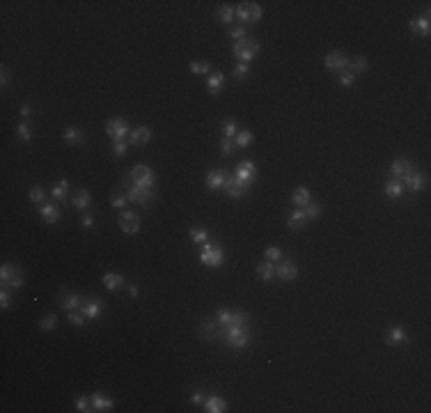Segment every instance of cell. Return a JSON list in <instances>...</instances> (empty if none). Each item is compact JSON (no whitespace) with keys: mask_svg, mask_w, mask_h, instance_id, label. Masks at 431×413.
I'll list each match as a JSON object with an SVG mask.
<instances>
[{"mask_svg":"<svg viewBox=\"0 0 431 413\" xmlns=\"http://www.w3.org/2000/svg\"><path fill=\"white\" fill-rule=\"evenodd\" d=\"M214 338L222 340L225 345L234 347V349H245V347L250 345L252 331H250V326H245V324L243 326H222V324H218Z\"/></svg>","mask_w":431,"mask_h":413,"instance_id":"1","label":"cell"},{"mask_svg":"<svg viewBox=\"0 0 431 413\" xmlns=\"http://www.w3.org/2000/svg\"><path fill=\"white\" fill-rule=\"evenodd\" d=\"M124 195L129 198V202L133 204H140V207H149L154 202V191L152 188H145V186H138L129 177H124Z\"/></svg>","mask_w":431,"mask_h":413,"instance_id":"2","label":"cell"},{"mask_svg":"<svg viewBox=\"0 0 431 413\" xmlns=\"http://www.w3.org/2000/svg\"><path fill=\"white\" fill-rule=\"evenodd\" d=\"M200 262L205 266H209V269H220L222 262H225V253H222L220 246H214L211 241H207V244L200 246Z\"/></svg>","mask_w":431,"mask_h":413,"instance_id":"3","label":"cell"},{"mask_svg":"<svg viewBox=\"0 0 431 413\" xmlns=\"http://www.w3.org/2000/svg\"><path fill=\"white\" fill-rule=\"evenodd\" d=\"M232 53H234L236 60H241V62L248 64L250 60H255L257 53H259V41H255L252 37H243V39H238L236 44H234Z\"/></svg>","mask_w":431,"mask_h":413,"instance_id":"4","label":"cell"},{"mask_svg":"<svg viewBox=\"0 0 431 413\" xmlns=\"http://www.w3.org/2000/svg\"><path fill=\"white\" fill-rule=\"evenodd\" d=\"M23 271L18 269V266L14 264H2V269H0V285L5 289H18L23 287Z\"/></svg>","mask_w":431,"mask_h":413,"instance_id":"5","label":"cell"},{"mask_svg":"<svg viewBox=\"0 0 431 413\" xmlns=\"http://www.w3.org/2000/svg\"><path fill=\"white\" fill-rule=\"evenodd\" d=\"M234 16L243 23V25H250V23H257L261 18V7L257 2H241L234 9Z\"/></svg>","mask_w":431,"mask_h":413,"instance_id":"6","label":"cell"},{"mask_svg":"<svg viewBox=\"0 0 431 413\" xmlns=\"http://www.w3.org/2000/svg\"><path fill=\"white\" fill-rule=\"evenodd\" d=\"M248 188H250L248 181L238 179V177H234V175H227L225 186H222V193H225V195H229V198L236 200V198H243L245 193H248Z\"/></svg>","mask_w":431,"mask_h":413,"instance_id":"7","label":"cell"},{"mask_svg":"<svg viewBox=\"0 0 431 413\" xmlns=\"http://www.w3.org/2000/svg\"><path fill=\"white\" fill-rule=\"evenodd\" d=\"M129 179L133 181V184H138V186L152 188V186H154V181H156V177H154V172L147 168V165H136V168L131 170Z\"/></svg>","mask_w":431,"mask_h":413,"instance_id":"8","label":"cell"},{"mask_svg":"<svg viewBox=\"0 0 431 413\" xmlns=\"http://www.w3.org/2000/svg\"><path fill=\"white\" fill-rule=\"evenodd\" d=\"M119 230L124 234H136L140 230V216L136 211H119Z\"/></svg>","mask_w":431,"mask_h":413,"instance_id":"9","label":"cell"},{"mask_svg":"<svg viewBox=\"0 0 431 413\" xmlns=\"http://www.w3.org/2000/svg\"><path fill=\"white\" fill-rule=\"evenodd\" d=\"M106 136L113 138V142L115 140H124V138L131 136V129H129V124H126L124 119H110V122L106 124Z\"/></svg>","mask_w":431,"mask_h":413,"instance_id":"10","label":"cell"},{"mask_svg":"<svg viewBox=\"0 0 431 413\" xmlns=\"http://www.w3.org/2000/svg\"><path fill=\"white\" fill-rule=\"evenodd\" d=\"M275 276L282 280V283H294L296 276H298V266L291 260H280V264L275 266Z\"/></svg>","mask_w":431,"mask_h":413,"instance_id":"11","label":"cell"},{"mask_svg":"<svg viewBox=\"0 0 431 413\" xmlns=\"http://www.w3.org/2000/svg\"><path fill=\"white\" fill-rule=\"evenodd\" d=\"M323 64H326V69H333V71H344V69H349V57L342 51H333L323 57Z\"/></svg>","mask_w":431,"mask_h":413,"instance_id":"12","label":"cell"},{"mask_svg":"<svg viewBox=\"0 0 431 413\" xmlns=\"http://www.w3.org/2000/svg\"><path fill=\"white\" fill-rule=\"evenodd\" d=\"M234 177L252 184V181L257 179V165L252 163V161H241V163L236 165V170H234Z\"/></svg>","mask_w":431,"mask_h":413,"instance_id":"13","label":"cell"},{"mask_svg":"<svg viewBox=\"0 0 431 413\" xmlns=\"http://www.w3.org/2000/svg\"><path fill=\"white\" fill-rule=\"evenodd\" d=\"M402 184H404V188H409V191L420 193V191H425V186H427V177L422 175V172H411V175H406L402 179Z\"/></svg>","mask_w":431,"mask_h":413,"instance_id":"14","label":"cell"},{"mask_svg":"<svg viewBox=\"0 0 431 413\" xmlns=\"http://www.w3.org/2000/svg\"><path fill=\"white\" fill-rule=\"evenodd\" d=\"M101 310H103V301L97 299V296L83 301V306H80V312H83L87 319H97L99 315H101Z\"/></svg>","mask_w":431,"mask_h":413,"instance_id":"15","label":"cell"},{"mask_svg":"<svg viewBox=\"0 0 431 413\" xmlns=\"http://www.w3.org/2000/svg\"><path fill=\"white\" fill-rule=\"evenodd\" d=\"M390 172H392V177H395V179H399V181H402L406 175H411V172H415V165L411 163V161H406V159H397V161H392V165H390Z\"/></svg>","mask_w":431,"mask_h":413,"instance_id":"16","label":"cell"},{"mask_svg":"<svg viewBox=\"0 0 431 413\" xmlns=\"http://www.w3.org/2000/svg\"><path fill=\"white\" fill-rule=\"evenodd\" d=\"M409 28H411V32L420 34V37H429V32H431V23H429V9L425 11V16H418V18H413V21L409 23Z\"/></svg>","mask_w":431,"mask_h":413,"instance_id":"17","label":"cell"},{"mask_svg":"<svg viewBox=\"0 0 431 413\" xmlns=\"http://www.w3.org/2000/svg\"><path fill=\"white\" fill-rule=\"evenodd\" d=\"M225 179H227L225 170H211L205 181H207V188H209V191H222V186H225Z\"/></svg>","mask_w":431,"mask_h":413,"instance_id":"18","label":"cell"},{"mask_svg":"<svg viewBox=\"0 0 431 413\" xmlns=\"http://www.w3.org/2000/svg\"><path fill=\"white\" fill-rule=\"evenodd\" d=\"M90 204H92L90 191H87V188H78V191H76V195L71 198V207H74V209H78V211H87V209H90Z\"/></svg>","mask_w":431,"mask_h":413,"instance_id":"19","label":"cell"},{"mask_svg":"<svg viewBox=\"0 0 431 413\" xmlns=\"http://www.w3.org/2000/svg\"><path fill=\"white\" fill-rule=\"evenodd\" d=\"M39 214L44 216V221L48 223V225H55L57 221H60V207H55V204H51V202H44V204H39Z\"/></svg>","mask_w":431,"mask_h":413,"instance_id":"20","label":"cell"},{"mask_svg":"<svg viewBox=\"0 0 431 413\" xmlns=\"http://www.w3.org/2000/svg\"><path fill=\"white\" fill-rule=\"evenodd\" d=\"M90 404H92V411H113V400L106 395H101V393H94V395L90 397Z\"/></svg>","mask_w":431,"mask_h":413,"instance_id":"21","label":"cell"},{"mask_svg":"<svg viewBox=\"0 0 431 413\" xmlns=\"http://www.w3.org/2000/svg\"><path fill=\"white\" fill-rule=\"evenodd\" d=\"M149 138H152V129L149 126H138V129L131 131L129 142L131 145H145V142H149Z\"/></svg>","mask_w":431,"mask_h":413,"instance_id":"22","label":"cell"},{"mask_svg":"<svg viewBox=\"0 0 431 413\" xmlns=\"http://www.w3.org/2000/svg\"><path fill=\"white\" fill-rule=\"evenodd\" d=\"M386 342L388 345H402V342H409V335H406V331L402 326H392L386 333Z\"/></svg>","mask_w":431,"mask_h":413,"instance_id":"23","label":"cell"},{"mask_svg":"<svg viewBox=\"0 0 431 413\" xmlns=\"http://www.w3.org/2000/svg\"><path fill=\"white\" fill-rule=\"evenodd\" d=\"M257 278H259L261 283H268L271 278H275V264L273 262H259L257 264Z\"/></svg>","mask_w":431,"mask_h":413,"instance_id":"24","label":"cell"},{"mask_svg":"<svg viewBox=\"0 0 431 413\" xmlns=\"http://www.w3.org/2000/svg\"><path fill=\"white\" fill-rule=\"evenodd\" d=\"M305 223H307V216H305V209H303V207H298V209L287 218V227H289V230H301Z\"/></svg>","mask_w":431,"mask_h":413,"instance_id":"25","label":"cell"},{"mask_svg":"<svg viewBox=\"0 0 431 413\" xmlns=\"http://www.w3.org/2000/svg\"><path fill=\"white\" fill-rule=\"evenodd\" d=\"M60 306H62V310H76V308L83 306V296L74 294V292H69V294H62V299H60Z\"/></svg>","mask_w":431,"mask_h":413,"instance_id":"26","label":"cell"},{"mask_svg":"<svg viewBox=\"0 0 431 413\" xmlns=\"http://www.w3.org/2000/svg\"><path fill=\"white\" fill-rule=\"evenodd\" d=\"M51 195H53V198H55L60 204H64V202H67V198H69V181H67V179H60L55 186L51 188Z\"/></svg>","mask_w":431,"mask_h":413,"instance_id":"27","label":"cell"},{"mask_svg":"<svg viewBox=\"0 0 431 413\" xmlns=\"http://www.w3.org/2000/svg\"><path fill=\"white\" fill-rule=\"evenodd\" d=\"M222 83H225V76L222 71H211L209 78H207V87H209L211 94H218L222 90Z\"/></svg>","mask_w":431,"mask_h":413,"instance_id":"28","label":"cell"},{"mask_svg":"<svg viewBox=\"0 0 431 413\" xmlns=\"http://www.w3.org/2000/svg\"><path fill=\"white\" fill-rule=\"evenodd\" d=\"M205 411H209V413H222V411H227V402L222 400V397H218V395H211L209 400L205 402Z\"/></svg>","mask_w":431,"mask_h":413,"instance_id":"29","label":"cell"},{"mask_svg":"<svg viewBox=\"0 0 431 413\" xmlns=\"http://www.w3.org/2000/svg\"><path fill=\"white\" fill-rule=\"evenodd\" d=\"M103 285L110 292H117V289L124 287V276H119V273H106L103 276Z\"/></svg>","mask_w":431,"mask_h":413,"instance_id":"30","label":"cell"},{"mask_svg":"<svg viewBox=\"0 0 431 413\" xmlns=\"http://www.w3.org/2000/svg\"><path fill=\"white\" fill-rule=\"evenodd\" d=\"M383 191H386L388 198H402L406 188H404V184L399 179H390L386 186H383Z\"/></svg>","mask_w":431,"mask_h":413,"instance_id":"31","label":"cell"},{"mask_svg":"<svg viewBox=\"0 0 431 413\" xmlns=\"http://www.w3.org/2000/svg\"><path fill=\"white\" fill-rule=\"evenodd\" d=\"M62 138H64V142H71V145H83V142H85V136H83L76 126H67Z\"/></svg>","mask_w":431,"mask_h":413,"instance_id":"32","label":"cell"},{"mask_svg":"<svg viewBox=\"0 0 431 413\" xmlns=\"http://www.w3.org/2000/svg\"><path fill=\"white\" fill-rule=\"evenodd\" d=\"M310 191H307L305 186H298L294 191V195H291V204H294V207H305L307 202H310Z\"/></svg>","mask_w":431,"mask_h":413,"instance_id":"33","label":"cell"},{"mask_svg":"<svg viewBox=\"0 0 431 413\" xmlns=\"http://www.w3.org/2000/svg\"><path fill=\"white\" fill-rule=\"evenodd\" d=\"M216 18L222 23V25H229V23L234 21V7L229 5H220L218 9H216Z\"/></svg>","mask_w":431,"mask_h":413,"instance_id":"34","label":"cell"},{"mask_svg":"<svg viewBox=\"0 0 431 413\" xmlns=\"http://www.w3.org/2000/svg\"><path fill=\"white\" fill-rule=\"evenodd\" d=\"M365 69H367V57L365 55L349 57V71H353V74H363Z\"/></svg>","mask_w":431,"mask_h":413,"instance_id":"35","label":"cell"},{"mask_svg":"<svg viewBox=\"0 0 431 413\" xmlns=\"http://www.w3.org/2000/svg\"><path fill=\"white\" fill-rule=\"evenodd\" d=\"M216 329H218V322H214V319H207V322L200 326V338H205V340L214 338Z\"/></svg>","mask_w":431,"mask_h":413,"instance_id":"36","label":"cell"},{"mask_svg":"<svg viewBox=\"0 0 431 413\" xmlns=\"http://www.w3.org/2000/svg\"><path fill=\"white\" fill-rule=\"evenodd\" d=\"M303 209H305L307 221H314V218H319V216H321V204H319V202H312V200H310V202H307Z\"/></svg>","mask_w":431,"mask_h":413,"instance_id":"37","label":"cell"},{"mask_svg":"<svg viewBox=\"0 0 431 413\" xmlns=\"http://www.w3.org/2000/svg\"><path fill=\"white\" fill-rule=\"evenodd\" d=\"M28 195H30V202H34V204H44L46 202V191L41 186H32L28 191Z\"/></svg>","mask_w":431,"mask_h":413,"instance_id":"38","label":"cell"},{"mask_svg":"<svg viewBox=\"0 0 431 413\" xmlns=\"http://www.w3.org/2000/svg\"><path fill=\"white\" fill-rule=\"evenodd\" d=\"M238 133V126L236 122H232V119H227V122H222V138H229V140H234Z\"/></svg>","mask_w":431,"mask_h":413,"instance_id":"39","label":"cell"},{"mask_svg":"<svg viewBox=\"0 0 431 413\" xmlns=\"http://www.w3.org/2000/svg\"><path fill=\"white\" fill-rule=\"evenodd\" d=\"M255 140V136H252V133H250V131H238L236 133V138H234V142H236V147H248L250 142Z\"/></svg>","mask_w":431,"mask_h":413,"instance_id":"40","label":"cell"},{"mask_svg":"<svg viewBox=\"0 0 431 413\" xmlns=\"http://www.w3.org/2000/svg\"><path fill=\"white\" fill-rule=\"evenodd\" d=\"M191 239H193L198 246H202L209 241V234H207V230H202V227H193V230H191Z\"/></svg>","mask_w":431,"mask_h":413,"instance_id":"41","label":"cell"},{"mask_svg":"<svg viewBox=\"0 0 431 413\" xmlns=\"http://www.w3.org/2000/svg\"><path fill=\"white\" fill-rule=\"evenodd\" d=\"M232 319H234V312H229L227 308H220V310L216 312V322L222 324V326H229V324H232Z\"/></svg>","mask_w":431,"mask_h":413,"instance_id":"42","label":"cell"},{"mask_svg":"<svg viewBox=\"0 0 431 413\" xmlns=\"http://www.w3.org/2000/svg\"><path fill=\"white\" fill-rule=\"evenodd\" d=\"M191 71L193 74H211V64L205 62V60H195V62H191Z\"/></svg>","mask_w":431,"mask_h":413,"instance_id":"43","label":"cell"},{"mask_svg":"<svg viewBox=\"0 0 431 413\" xmlns=\"http://www.w3.org/2000/svg\"><path fill=\"white\" fill-rule=\"evenodd\" d=\"M340 85L342 87H351L353 83H356V74L353 71H349V69H344V71H340Z\"/></svg>","mask_w":431,"mask_h":413,"instance_id":"44","label":"cell"},{"mask_svg":"<svg viewBox=\"0 0 431 413\" xmlns=\"http://www.w3.org/2000/svg\"><path fill=\"white\" fill-rule=\"evenodd\" d=\"M55 324H57L55 315H46V317L39 319V329L41 331H53V329H55Z\"/></svg>","mask_w":431,"mask_h":413,"instance_id":"45","label":"cell"},{"mask_svg":"<svg viewBox=\"0 0 431 413\" xmlns=\"http://www.w3.org/2000/svg\"><path fill=\"white\" fill-rule=\"evenodd\" d=\"M126 152H129V145H126L124 140H115V142H113V154H115V159H122V156H126Z\"/></svg>","mask_w":431,"mask_h":413,"instance_id":"46","label":"cell"},{"mask_svg":"<svg viewBox=\"0 0 431 413\" xmlns=\"http://www.w3.org/2000/svg\"><path fill=\"white\" fill-rule=\"evenodd\" d=\"M248 71H250V67L245 62H238V64H234V69H232V74H234V78H238V80H245V76H248Z\"/></svg>","mask_w":431,"mask_h":413,"instance_id":"47","label":"cell"},{"mask_svg":"<svg viewBox=\"0 0 431 413\" xmlns=\"http://www.w3.org/2000/svg\"><path fill=\"white\" fill-rule=\"evenodd\" d=\"M69 322L74 324L76 329H80V326H83V324L87 322V317L85 315H83V312H76V310H69Z\"/></svg>","mask_w":431,"mask_h":413,"instance_id":"48","label":"cell"},{"mask_svg":"<svg viewBox=\"0 0 431 413\" xmlns=\"http://www.w3.org/2000/svg\"><path fill=\"white\" fill-rule=\"evenodd\" d=\"M16 133H18V138H21V140H25V142L32 140V131H30V126L25 124V122H21V124L16 126Z\"/></svg>","mask_w":431,"mask_h":413,"instance_id":"49","label":"cell"},{"mask_svg":"<svg viewBox=\"0 0 431 413\" xmlns=\"http://www.w3.org/2000/svg\"><path fill=\"white\" fill-rule=\"evenodd\" d=\"M264 257H266L268 262H280L282 260V250L275 248V246H271V248H266V253H264Z\"/></svg>","mask_w":431,"mask_h":413,"instance_id":"50","label":"cell"},{"mask_svg":"<svg viewBox=\"0 0 431 413\" xmlns=\"http://www.w3.org/2000/svg\"><path fill=\"white\" fill-rule=\"evenodd\" d=\"M76 409H78L80 413H87V411H92V404H90V397H78V400H76Z\"/></svg>","mask_w":431,"mask_h":413,"instance_id":"51","label":"cell"},{"mask_svg":"<svg viewBox=\"0 0 431 413\" xmlns=\"http://www.w3.org/2000/svg\"><path fill=\"white\" fill-rule=\"evenodd\" d=\"M126 202H129V198H126L124 193H122V195H113V198H110V204H113L115 209H119V211H122V207H126Z\"/></svg>","mask_w":431,"mask_h":413,"instance_id":"52","label":"cell"},{"mask_svg":"<svg viewBox=\"0 0 431 413\" xmlns=\"http://www.w3.org/2000/svg\"><path fill=\"white\" fill-rule=\"evenodd\" d=\"M0 306H2V310H7V308L11 306V296H9V289L2 287V292H0Z\"/></svg>","mask_w":431,"mask_h":413,"instance_id":"53","label":"cell"},{"mask_svg":"<svg viewBox=\"0 0 431 413\" xmlns=\"http://www.w3.org/2000/svg\"><path fill=\"white\" fill-rule=\"evenodd\" d=\"M229 37H232V39H243L245 37V25H236V28H232L229 30Z\"/></svg>","mask_w":431,"mask_h":413,"instance_id":"54","label":"cell"},{"mask_svg":"<svg viewBox=\"0 0 431 413\" xmlns=\"http://www.w3.org/2000/svg\"><path fill=\"white\" fill-rule=\"evenodd\" d=\"M220 149H222V154H225V156H229V154L234 152V142L229 140V138H222V140H220Z\"/></svg>","mask_w":431,"mask_h":413,"instance_id":"55","label":"cell"},{"mask_svg":"<svg viewBox=\"0 0 431 413\" xmlns=\"http://www.w3.org/2000/svg\"><path fill=\"white\" fill-rule=\"evenodd\" d=\"M9 76H11L9 67H5V64H2V78H0V83H2V87H5V85L9 83Z\"/></svg>","mask_w":431,"mask_h":413,"instance_id":"56","label":"cell"},{"mask_svg":"<svg viewBox=\"0 0 431 413\" xmlns=\"http://www.w3.org/2000/svg\"><path fill=\"white\" fill-rule=\"evenodd\" d=\"M21 117H23V119H30V117H32V106H28V103H25V106L21 108Z\"/></svg>","mask_w":431,"mask_h":413,"instance_id":"57","label":"cell"},{"mask_svg":"<svg viewBox=\"0 0 431 413\" xmlns=\"http://www.w3.org/2000/svg\"><path fill=\"white\" fill-rule=\"evenodd\" d=\"M92 225H94V218H92L90 214H85V216H83V227H85V230H90Z\"/></svg>","mask_w":431,"mask_h":413,"instance_id":"58","label":"cell"},{"mask_svg":"<svg viewBox=\"0 0 431 413\" xmlns=\"http://www.w3.org/2000/svg\"><path fill=\"white\" fill-rule=\"evenodd\" d=\"M191 402H193V404L202 402V393H193V395H191Z\"/></svg>","mask_w":431,"mask_h":413,"instance_id":"59","label":"cell"},{"mask_svg":"<svg viewBox=\"0 0 431 413\" xmlns=\"http://www.w3.org/2000/svg\"><path fill=\"white\" fill-rule=\"evenodd\" d=\"M129 294H131V299H136V296H138V287H136V285H131V287H129Z\"/></svg>","mask_w":431,"mask_h":413,"instance_id":"60","label":"cell"}]
</instances>
